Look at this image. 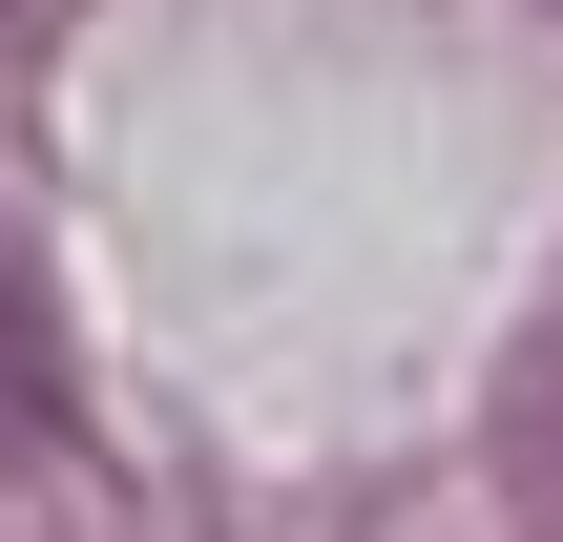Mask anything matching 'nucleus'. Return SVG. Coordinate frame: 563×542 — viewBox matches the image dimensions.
<instances>
[]
</instances>
